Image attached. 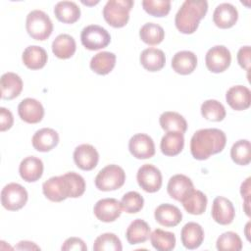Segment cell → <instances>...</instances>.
I'll list each match as a JSON object with an SVG mask.
<instances>
[{
    "label": "cell",
    "instance_id": "cell-1",
    "mask_svg": "<svg viewBox=\"0 0 251 251\" xmlns=\"http://www.w3.org/2000/svg\"><path fill=\"white\" fill-rule=\"evenodd\" d=\"M226 143V133L219 128H202L194 132L190 140V152L196 160H207L222 152Z\"/></svg>",
    "mask_w": 251,
    "mask_h": 251
},
{
    "label": "cell",
    "instance_id": "cell-2",
    "mask_svg": "<svg viewBox=\"0 0 251 251\" xmlns=\"http://www.w3.org/2000/svg\"><path fill=\"white\" fill-rule=\"evenodd\" d=\"M208 11L207 1L186 0L175 17V25L179 32L191 34L198 28L200 21Z\"/></svg>",
    "mask_w": 251,
    "mask_h": 251
},
{
    "label": "cell",
    "instance_id": "cell-3",
    "mask_svg": "<svg viewBox=\"0 0 251 251\" xmlns=\"http://www.w3.org/2000/svg\"><path fill=\"white\" fill-rule=\"evenodd\" d=\"M132 0H109L103 8L104 20L113 27L125 26L129 20V12L133 7Z\"/></svg>",
    "mask_w": 251,
    "mask_h": 251
},
{
    "label": "cell",
    "instance_id": "cell-4",
    "mask_svg": "<svg viewBox=\"0 0 251 251\" xmlns=\"http://www.w3.org/2000/svg\"><path fill=\"white\" fill-rule=\"evenodd\" d=\"M25 28L29 36L35 40L47 39L53 31V24L49 16L41 10H33L26 16Z\"/></svg>",
    "mask_w": 251,
    "mask_h": 251
},
{
    "label": "cell",
    "instance_id": "cell-5",
    "mask_svg": "<svg viewBox=\"0 0 251 251\" xmlns=\"http://www.w3.org/2000/svg\"><path fill=\"white\" fill-rule=\"evenodd\" d=\"M126 181V173L118 165L111 164L104 167L97 174L94 182L97 189L101 191H113L121 188Z\"/></svg>",
    "mask_w": 251,
    "mask_h": 251
},
{
    "label": "cell",
    "instance_id": "cell-6",
    "mask_svg": "<svg viewBox=\"0 0 251 251\" xmlns=\"http://www.w3.org/2000/svg\"><path fill=\"white\" fill-rule=\"evenodd\" d=\"M81 44L88 50L94 51L107 47L111 42L110 33L98 25H89L80 33Z\"/></svg>",
    "mask_w": 251,
    "mask_h": 251
},
{
    "label": "cell",
    "instance_id": "cell-7",
    "mask_svg": "<svg viewBox=\"0 0 251 251\" xmlns=\"http://www.w3.org/2000/svg\"><path fill=\"white\" fill-rule=\"evenodd\" d=\"M28 194L26 189L16 182L6 184L1 191V204L9 211L22 209L27 202Z\"/></svg>",
    "mask_w": 251,
    "mask_h": 251
},
{
    "label": "cell",
    "instance_id": "cell-8",
    "mask_svg": "<svg viewBox=\"0 0 251 251\" xmlns=\"http://www.w3.org/2000/svg\"><path fill=\"white\" fill-rule=\"evenodd\" d=\"M231 63L230 51L224 45H216L210 48L205 56L207 69L215 74L225 72Z\"/></svg>",
    "mask_w": 251,
    "mask_h": 251
},
{
    "label": "cell",
    "instance_id": "cell-9",
    "mask_svg": "<svg viewBox=\"0 0 251 251\" xmlns=\"http://www.w3.org/2000/svg\"><path fill=\"white\" fill-rule=\"evenodd\" d=\"M138 185L146 192H157L162 186V174L158 168L152 164L142 165L136 174Z\"/></svg>",
    "mask_w": 251,
    "mask_h": 251
},
{
    "label": "cell",
    "instance_id": "cell-10",
    "mask_svg": "<svg viewBox=\"0 0 251 251\" xmlns=\"http://www.w3.org/2000/svg\"><path fill=\"white\" fill-rule=\"evenodd\" d=\"M44 196L52 202H62L70 198V189L68 181L64 175L48 178L42 184Z\"/></svg>",
    "mask_w": 251,
    "mask_h": 251
},
{
    "label": "cell",
    "instance_id": "cell-11",
    "mask_svg": "<svg viewBox=\"0 0 251 251\" xmlns=\"http://www.w3.org/2000/svg\"><path fill=\"white\" fill-rule=\"evenodd\" d=\"M128 150L136 159H149L155 155V144L148 134L136 133L128 141Z\"/></svg>",
    "mask_w": 251,
    "mask_h": 251
},
{
    "label": "cell",
    "instance_id": "cell-12",
    "mask_svg": "<svg viewBox=\"0 0 251 251\" xmlns=\"http://www.w3.org/2000/svg\"><path fill=\"white\" fill-rule=\"evenodd\" d=\"M122 210L121 202L115 198L100 199L93 207L95 217L103 223H111L116 221L121 216Z\"/></svg>",
    "mask_w": 251,
    "mask_h": 251
},
{
    "label": "cell",
    "instance_id": "cell-13",
    "mask_svg": "<svg viewBox=\"0 0 251 251\" xmlns=\"http://www.w3.org/2000/svg\"><path fill=\"white\" fill-rule=\"evenodd\" d=\"M211 215L216 223L226 226L232 223L235 217V210L230 200L224 196H218L213 201Z\"/></svg>",
    "mask_w": 251,
    "mask_h": 251
},
{
    "label": "cell",
    "instance_id": "cell-14",
    "mask_svg": "<svg viewBox=\"0 0 251 251\" xmlns=\"http://www.w3.org/2000/svg\"><path fill=\"white\" fill-rule=\"evenodd\" d=\"M18 114L24 122L27 124H37L44 117L42 104L34 98H25L18 106Z\"/></svg>",
    "mask_w": 251,
    "mask_h": 251
},
{
    "label": "cell",
    "instance_id": "cell-15",
    "mask_svg": "<svg viewBox=\"0 0 251 251\" xmlns=\"http://www.w3.org/2000/svg\"><path fill=\"white\" fill-rule=\"evenodd\" d=\"M74 161L77 168L82 171L93 170L99 161L96 148L90 144H80L74 151Z\"/></svg>",
    "mask_w": 251,
    "mask_h": 251
},
{
    "label": "cell",
    "instance_id": "cell-16",
    "mask_svg": "<svg viewBox=\"0 0 251 251\" xmlns=\"http://www.w3.org/2000/svg\"><path fill=\"white\" fill-rule=\"evenodd\" d=\"M226 103L235 111H243L250 107L251 92L244 85L231 86L226 93Z\"/></svg>",
    "mask_w": 251,
    "mask_h": 251
},
{
    "label": "cell",
    "instance_id": "cell-17",
    "mask_svg": "<svg viewBox=\"0 0 251 251\" xmlns=\"http://www.w3.org/2000/svg\"><path fill=\"white\" fill-rule=\"evenodd\" d=\"M238 20V11L230 3H221L213 13V22L220 28H229Z\"/></svg>",
    "mask_w": 251,
    "mask_h": 251
},
{
    "label": "cell",
    "instance_id": "cell-18",
    "mask_svg": "<svg viewBox=\"0 0 251 251\" xmlns=\"http://www.w3.org/2000/svg\"><path fill=\"white\" fill-rule=\"evenodd\" d=\"M194 189L192 180L184 175H175L168 182L167 191L168 194L175 200L181 202V200Z\"/></svg>",
    "mask_w": 251,
    "mask_h": 251
},
{
    "label": "cell",
    "instance_id": "cell-19",
    "mask_svg": "<svg viewBox=\"0 0 251 251\" xmlns=\"http://www.w3.org/2000/svg\"><path fill=\"white\" fill-rule=\"evenodd\" d=\"M32 146L39 152H49L59 143L58 132L50 127L38 129L31 138Z\"/></svg>",
    "mask_w": 251,
    "mask_h": 251
},
{
    "label": "cell",
    "instance_id": "cell-20",
    "mask_svg": "<svg viewBox=\"0 0 251 251\" xmlns=\"http://www.w3.org/2000/svg\"><path fill=\"white\" fill-rule=\"evenodd\" d=\"M154 217L158 224L167 227L176 226L182 220L180 210L176 206L169 203L159 205L155 209Z\"/></svg>",
    "mask_w": 251,
    "mask_h": 251
},
{
    "label": "cell",
    "instance_id": "cell-21",
    "mask_svg": "<svg viewBox=\"0 0 251 251\" xmlns=\"http://www.w3.org/2000/svg\"><path fill=\"white\" fill-rule=\"evenodd\" d=\"M43 169V162L39 158L28 156L22 160L19 167V173L25 181L34 182L42 176Z\"/></svg>",
    "mask_w": 251,
    "mask_h": 251
},
{
    "label": "cell",
    "instance_id": "cell-22",
    "mask_svg": "<svg viewBox=\"0 0 251 251\" xmlns=\"http://www.w3.org/2000/svg\"><path fill=\"white\" fill-rule=\"evenodd\" d=\"M180 239L186 249H196L204 240V230L199 224L189 222L181 228Z\"/></svg>",
    "mask_w": 251,
    "mask_h": 251
},
{
    "label": "cell",
    "instance_id": "cell-23",
    "mask_svg": "<svg viewBox=\"0 0 251 251\" xmlns=\"http://www.w3.org/2000/svg\"><path fill=\"white\" fill-rule=\"evenodd\" d=\"M0 86L2 99L12 100L21 94L23 90V80L19 75L8 72L2 75Z\"/></svg>",
    "mask_w": 251,
    "mask_h": 251
},
{
    "label": "cell",
    "instance_id": "cell-24",
    "mask_svg": "<svg viewBox=\"0 0 251 251\" xmlns=\"http://www.w3.org/2000/svg\"><path fill=\"white\" fill-rule=\"evenodd\" d=\"M197 67V57L196 55L187 50L176 52L172 59L173 70L182 75H189Z\"/></svg>",
    "mask_w": 251,
    "mask_h": 251
},
{
    "label": "cell",
    "instance_id": "cell-25",
    "mask_svg": "<svg viewBox=\"0 0 251 251\" xmlns=\"http://www.w3.org/2000/svg\"><path fill=\"white\" fill-rule=\"evenodd\" d=\"M24 65L30 70L42 69L48 60V55L45 49L37 45L27 46L22 55Z\"/></svg>",
    "mask_w": 251,
    "mask_h": 251
},
{
    "label": "cell",
    "instance_id": "cell-26",
    "mask_svg": "<svg viewBox=\"0 0 251 251\" xmlns=\"http://www.w3.org/2000/svg\"><path fill=\"white\" fill-rule=\"evenodd\" d=\"M139 61L145 70L149 72H158L164 68L166 57L161 49L150 47L141 52Z\"/></svg>",
    "mask_w": 251,
    "mask_h": 251
},
{
    "label": "cell",
    "instance_id": "cell-27",
    "mask_svg": "<svg viewBox=\"0 0 251 251\" xmlns=\"http://www.w3.org/2000/svg\"><path fill=\"white\" fill-rule=\"evenodd\" d=\"M126 237L131 245L144 243L150 237V226L145 221L135 219L127 226Z\"/></svg>",
    "mask_w": 251,
    "mask_h": 251
},
{
    "label": "cell",
    "instance_id": "cell-28",
    "mask_svg": "<svg viewBox=\"0 0 251 251\" xmlns=\"http://www.w3.org/2000/svg\"><path fill=\"white\" fill-rule=\"evenodd\" d=\"M76 50L75 40L67 33L59 34L52 42V52L59 59H69Z\"/></svg>",
    "mask_w": 251,
    "mask_h": 251
},
{
    "label": "cell",
    "instance_id": "cell-29",
    "mask_svg": "<svg viewBox=\"0 0 251 251\" xmlns=\"http://www.w3.org/2000/svg\"><path fill=\"white\" fill-rule=\"evenodd\" d=\"M57 20L64 24H74L80 17V9L75 2L60 1L54 7Z\"/></svg>",
    "mask_w": 251,
    "mask_h": 251
},
{
    "label": "cell",
    "instance_id": "cell-30",
    "mask_svg": "<svg viewBox=\"0 0 251 251\" xmlns=\"http://www.w3.org/2000/svg\"><path fill=\"white\" fill-rule=\"evenodd\" d=\"M184 146L183 133L178 131H168L161 139L160 148L166 156H176L179 154Z\"/></svg>",
    "mask_w": 251,
    "mask_h": 251
},
{
    "label": "cell",
    "instance_id": "cell-31",
    "mask_svg": "<svg viewBox=\"0 0 251 251\" xmlns=\"http://www.w3.org/2000/svg\"><path fill=\"white\" fill-rule=\"evenodd\" d=\"M184 210L191 215H202L207 208V196L200 190L193 189L182 200Z\"/></svg>",
    "mask_w": 251,
    "mask_h": 251
},
{
    "label": "cell",
    "instance_id": "cell-32",
    "mask_svg": "<svg viewBox=\"0 0 251 251\" xmlns=\"http://www.w3.org/2000/svg\"><path fill=\"white\" fill-rule=\"evenodd\" d=\"M116 65V55L112 52L102 51L95 54L90 60V69L100 75H108Z\"/></svg>",
    "mask_w": 251,
    "mask_h": 251
},
{
    "label": "cell",
    "instance_id": "cell-33",
    "mask_svg": "<svg viewBox=\"0 0 251 251\" xmlns=\"http://www.w3.org/2000/svg\"><path fill=\"white\" fill-rule=\"evenodd\" d=\"M161 127L165 131H178L184 133L187 129V123L185 119L178 113L167 111L161 114L159 118Z\"/></svg>",
    "mask_w": 251,
    "mask_h": 251
},
{
    "label": "cell",
    "instance_id": "cell-34",
    "mask_svg": "<svg viewBox=\"0 0 251 251\" xmlns=\"http://www.w3.org/2000/svg\"><path fill=\"white\" fill-rule=\"evenodd\" d=\"M152 246L158 251H171L176 246V236L171 231L156 228L150 233Z\"/></svg>",
    "mask_w": 251,
    "mask_h": 251
},
{
    "label": "cell",
    "instance_id": "cell-35",
    "mask_svg": "<svg viewBox=\"0 0 251 251\" xmlns=\"http://www.w3.org/2000/svg\"><path fill=\"white\" fill-rule=\"evenodd\" d=\"M140 39L148 45H158L165 37L164 28L155 23L144 24L139 30Z\"/></svg>",
    "mask_w": 251,
    "mask_h": 251
},
{
    "label": "cell",
    "instance_id": "cell-36",
    "mask_svg": "<svg viewBox=\"0 0 251 251\" xmlns=\"http://www.w3.org/2000/svg\"><path fill=\"white\" fill-rule=\"evenodd\" d=\"M201 115L208 121L221 122L226 118V109L224 105L215 99H209L202 103Z\"/></svg>",
    "mask_w": 251,
    "mask_h": 251
},
{
    "label": "cell",
    "instance_id": "cell-37",
    "mask_svg": "<svg viewBox=\"0 0 251 251\" xmlns=\"http://www.w3.org/2000/svg\"><path fill=\"white\" fill-rule=\"evenodd\" d=\"M232 161L240 166H246L251 161V146L247 139L237 140L230 149Z\"/></svg>",
    "mask_w": 251,
    "mask_h": 251
},
{
    "label": "cell",
    "instance_id": "cell-38",
    "mask_svg": "<svg viewBox=\"0 0 251 251\" xmlns=\"http://www.w3.org/2000/svg\"><path fill=\"white\" fill-rule=\"evenodd\" d=\"M123 249L120 238L112 232L99 235L93 244L94 251H121Z\"/></svg>",
    "mask_w": 251,
    "mask_h": 251
},
{
    "label": "cell",
    "instance_id": "cell-39",
    "mask_svg": "<svg viewBox=\"0 0 251 251\" xmlns=\"http://www.w3.org/2000/svg\"><path fill=\"white\" fill-rule=\"evenodd\" d=\"M216 247L220 251H239L242 249V241L236 232L226 231L218 237Z\"/></svg>",
    "mask_w": 251,
    "mask_h": 251
},
{
    "label": "cell",
    "instance_id": "cell-40",
    "mask_svg": "<svg viewBox=\"0 0 251 251\" xmlns=\"http://www.w3.org/2000/svg\"><path fill=\"white\" fill-rule=\"evenodd\" d=\"M141 4L144 11L153 17H165L171 10V1L169 0H143Z\"/></svg>",
    "mask_w": 251,
    "mask_h": 251
},
{
    "label": "cell",
    "instance_id": "cell-41",
    "mask_svg": "<svg viewBox=\"0 0 251 251\" xmlns=\"http://www.w3.org/2000/svg\"><path fill=\"white\" fill-rule=\"evenodd\" d=\"M122 209L128 214L138 213L144 205L143 197L136 191H129L126 193L121 200Z\"/></svg>",
    "mask_w": 251,
    "mask_h": 251
},
{
    "label": "cell",
    "instance_id": "cell-42",
    "mask_svg": "<svg viewBox=\"0 0 251 251\" xmlns=\"http://www.w3.org/2000/svg\"><path fill=\"white\" fill-rule=\"evenodd\" d=\"M64 176L68 181L70 189V198L80 197L84 193L86 187L84 178L75 172H68L64 174Z\"/></svg>",
    "mask_w": 251,
    "mask_h": 251
},
{
    "label": "cell",
    "instance_id": "cell-43",
    "mask_svg": "<svg viewBox=\"0 0 251 251\" xmlns=\"http://www.w3.org/2000/svg\"><path fill=\"white\" fill-rule=\"evenodd\" d=\"M62 250L64 251H70V250H79V251H84L87 249L86 244L81 238L78 237H69L67 238L62 247Z\"/></svg>",
    "mask_w": 251,
    "mask_h": 251
},
{
    "label": "cell",
    "instance_id": "cell-44",
    "mask_svg": "<svg viewBox=\"0 0 251 251\" xmlns=\"http://www.w3.org/2000/svg\"><path fill=\"white\" fill-rule=\"evenodd\" d=\"M14 124V117L10 110L1 107L0 108V130L5 131L12 127Z\"/></svg>",
    "mask_w": 251,
    "mask_h": 251
},
{
    "label": "cell",
    "instance_id": "cell-45",
    "mask_svg": "<svg viewBox=\"0 0 251 251\" xmlns=\"http://www.w3.org/2000/svg\"><path fill=\"white\" fill-rule=\"evenodd\" d=\"M250 180L251 177H247L242 183H241V187H240V193L242 198L244 199V211L245 214L250 217Z\"/></svg>",
    "mask_w": 251,
    "mask_h": 251
},
{
    "label": "cell",
    "instance_id": "cell-46",
    "mask_svg": "<svg viewBox=\"0 0 251 251\" xmlns=\"http://www.w3.org/2000/svg\"><path fill=\"white\" fill-rule=\"evenodd\" d=\"M250 54L251 49L248 45L241 47L237 52V62L239 66L247 72H249L250 69Z\"/></svg>",
    "mask_w": 251,
    "mask_h": 251
},
{
    "label": "cell",
    "instance_id": "cell-47",
    "mask_svg": "<svg viewBox=\"0 0 251 251\" xmlns=\"http://www.w3.org/2000/svg\"><path fill=\"white\" fill-rule=\"evenodd\" d=\"M16 249H19V250H25V249H27V250H32V249H40L37 245H35V243L34 242H30V241H20L19 243H18V245L15 247Z\"/></svg>",
    "mask_w": 251,
    "mask_h": 251
},
{
    "label": "cell",
    "instance_id": "cell-48",
    "mask_svg": "<svg viewBox=\"0 0 251 251\" xmlns=\"http://www.w3.org/2000/svg\"><path fill=\"white\" fill-rule=\"evenodd\" d=\"M249 226H250V222H248L247 223V225H246V237H247V239L249 240V233H248V228H249Z\"/></svg>",
    "mask_w": 251,
    "mask_h": 251
}]
</instances>
